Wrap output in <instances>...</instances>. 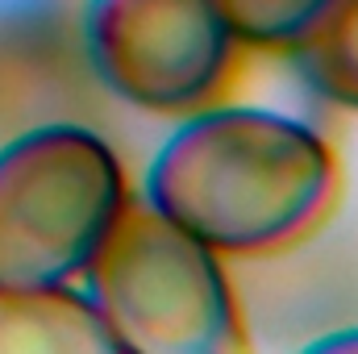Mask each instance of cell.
Listing matches in <instances>:
<instances>
[{
    "label": "cell",
    "instance_id": "1",
    "mask_svg": "<svg viewBox=\"0 0 358 354\" xmlns=\"http://www.w3.org/2000/svg\"><path fill=\"white\" fill-rule=\"evenodd\" d=\"M338 155L275 108H192L159 142L142 200L217 255H275L321 225L338 196Z\"/></svg>",
    "mask_w": 358,
    "mask_h": 354
},
{
    "label": "cell",
    "instance_id": "2",
    "mask_svg": "<svg viewBox=\"0 0 358 354\" xmlns=\"http://www.w3.org/2000/svg\"><path fill=\"white\" fill-rule=\"evenodd\" d=\"M117 351L234 354L242 313L221 255L146 200H129L80 275Z\"/></svg>",
    "mask_w": 358,
    "mask_h": 354
},
{
    "label": "cell",
    "instance_id": "3",
    "mask_svg": "<svg viewBox=\"0 0 358 354\" xmlns=\"http://www.w3.org/2000/svg\"><path fill=\"white\" fill-rule=\"evenodd\" d=\"M129 204L108 138L50 121L0 146V288L80 283Z\"/></svg>",
    "mask_w": 358,
    "mask_h": 354
},
{
    "label": "cell",
    "instance_id": "4",
    "mask_svg": "<svg viewBox=\"0 0 358 354\" xmlns=\"http://www.w3.org/2000/svg\"><path fill=\"white\" fill-rule=\"evenodd\" d=\"M80 25L96 80L163 117L204 108L242 55L217 0H88Z\"/></svg>",
    "mask_w": 358,
    "mask_h": 354
},
{
    "label": "cell",
    "instance_id": "5",
    "mask_svg": "<svg viewBox=\"0 0 358 354\" xmlns=\"http://www.w3.org/2000/svg\"><path fill=\"white\" fill-rule=\"evenodd\" d=\"M96 304L76 283L0 288V354H113Z\"/></svg>",
    "mask_w": 358,
    "mask_h": 354
},
{
    "label": "cell",
    "instance_id": "6",
    "mask_svg": "<svg viewBox=\"0 0 358 354\" xmlns=\"http://www.w3.org/2000/svg\"><path fill=\"white\" fill-rule=\"evenodd\" d=\"M287 55L317 96L358 113V0H325Z\"/></svg>",
    "mask_w": 358,
    "mask_h": 354
},
{
    "label": "cell",
    "instance_id": "7",
    "mask_svg": "<svg viewBox=\"0 0 358 354\" xmlns=\"http://www.w3.org/2000/svg\"><path fill=\"white\" fill-rule=\"evenodd\" d=\"M242 46L287 50L325 0H217Z\"/></svg>",
    "mask_w": 358,
    "mask_h": 354
},
{
    "label": "cell",
    "instance_id": "8",
    "mask_svg": "<svg viewBox=\"0 0 358 354\" xmlns=\"http://www.w3.org/2000/svg\"><path fill=\"white\" fill-rule=\"evenodd\" d=\"M308 351H358V325L355 330H338V334H325V338L308 342Z\"/></svg>",
    "mask_w": 358,
    "mask_h": 354
}]
</instances>
